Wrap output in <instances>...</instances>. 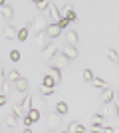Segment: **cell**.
Segmentation results:
<instances>
[{
	"label": "cell",
	"mask_w": 119,
	"mask_h": 133,
	"mask_svg": "<svg viewBox=\"0 0 119 133\" xmlns=\"http://www.w3.org/2000/svg\"><path fill=\"white\" fill-rule=\"evenodd\" d=\"M48 64H50V68H54V70H64V68L69 66V60L66 56H62V54H56Z\"/></svg>",
	"instance_id": "3957f363"
},
{
	"label": "cell",
	"mask_w": 119,
	"mask_h": 133,
	"mask_svg": "<svg viewBox=\"0 0 119 133\" xmlns=\"http://www.w3.org/2000/svg\"><path fill=\"white\" fill-rule=\"evenodd\" d=\"M107 56H109V60H111V62H119V56H117L115 50H107Z\"/></svg>",
	"instance_id": "1f68e13d"
},
{
	"label": "cell",
	"mask_w": 119,
	"mask_h": 133,
	"mask_svg": "<svg viewBox=\"0 0 119 133\" xmlns=\"http://www.w3.org/2000/svg\"><path fill=\"white\" fill-rule=\"evenodd\" d=\"M64 18H66L68 22H74L75 18H78V14L74 12V8H69V6H68V8H66V16H64Z\"/></svg>",
	"instance_id": "83f0119b"
},
{
	"label": "cell",
	"mask_w": 119,
	"mask_h": 133,
	"mask_svg": "<svg viewBox=\"0 0 119 133\" xmlns=\"http://www.w3.org/2000/svg\"><path fill=\"white\" fill-rule=\"evenodd\" d=\"M32 97H34L32 94H26V95H24V101H18V103L22 105V109L26 111V113H28L30 109H34V107H32Z\"/></svg>",
	"instance_id": "5bb4252c"
},
{
	"label": "cell",
	"mask_w": 119,
	"mask_h": 133,
	"mask_svg": "<svg viewBox=\"0 0 119 133\" xmlns=\"http://www.w3.org/2000/svg\"><path fill=\"white\" fill-rule=\"evenodd\" d=\"M12 115L18 119V117H24V115H26V111L22 109V105H20V103H14V105H12Z\"/></svg>",
	"instance_id": "7402d4cb"
},
{
	"label": "cell",
	"mask_w": 119,
	"mask_h": 133,
	"mask_svg": "<svg viewBox=\"0 0 119 133\" xmlns=\"http://www.w3.org/2000/svg\"><path fill=\"white\" fill-rule=\"evenodd\" d=\"M48 44H50V40H48L46 32H38L36 34V48H38V50H44Z\"/></svg>",
	"instance_id": "30bf717a"
},
{
	"label": "cell",
	"mask_w": 119,
	"mask_h": 133,
	"mask_svg": "<svg viewBox=\"0 0 119 133\" xmlns=\"http://www.w3.org/2000/svg\"><path fill=\"white\" fill-rule=\"evenodd\" d=\"M14 89L26 95V94H28V89H30V83H28V79H26V78H20L18 82H14Z\"/></svg>",
	"instance_id": "52a82bcc"
},
{
	"label": "cell",
	"mask_w": 119,
	"mask_h": 133,
	"mask_svg": "<svg viewBox=\"0 0 119 133\" xmlns=\"http://www.w3.org/2000/svg\"><path fill=\"white\" fill-rule=\"evenodd\" d=\"M22 78V76H20V72H18V70H8V74H4V79L6 82H18V79Z\"/></svg>",
	"instance_id": "2e32d148"
},
{
	"label": "cell",
	"mask_w": 119,
	"mask_h": 133,
	"mask_svg": "<svg viewBox=\"0 0 119 133\" xmlns=\"http://www.w3.org/2000/svg\"><path fill=\"white\" fill-rule=\"evenodd\" d=\"M42 85H44V88H58L56 83H54V79L50 78V74H46V76H44V79H42Z\"/></svg>",
	"instance_id": "484cf974"
},
{
	"label": "cell",
	"mask_w": 119,
	"mask_h": 133,
	"mask_svg": "<svg viewBox=\"0 0 119 133\" xmlns=\"http://www.w3.org/2000/svg\"><path fill=\"white\" fill-rule=\"evenodd\" d=\"M44 32H46V36H48V40H56L58 36H60V32H62V30H60L56 24H48Z\"/></svg>",
	"instance_id": "9c48e42d"
},
{
	"label": "cell",
	"mask_w": 119,
	"mask_h": 133,
	"mask_svg": "<svg viewBox=\"0 0 119 133\" xmlns=\"http://www.w3.org/2000/svg\"><path fill=\"white\" fill-rule=\"evenodd\" d=\"M0 89H2V95H8V91H10V82H6V79H4Z\"/></svg>",
	"instance_id": "4dcf8cb0"
},
{
	"label": "cell",
	"mask_w": 119,
	"mask_h": 133,
	"mask_svg": "<svg viewBox=\"0 0 119 133\" xmlns=\"http://www.w3.org/2000/svg\"><path fill=\"white\" fill-rule=\"evenodd\" d=\"M68 133H87V127H85V125H81V123L72 121V123L68 125Z\"/></svg>",
	"instance_id": "4fadbf2b"
},
{
	"label": "cell",
	"mask_w": 119,
	"mask_h": 133,
	"mask_svg": "<svg viewBox=\"0 0 119 133\" xmlns=\"http://www.w3.org/2000/svg\"><path fill=\"white\" fill-rule=\"evenodd\" d=\"M78 40H79V36H78V32H75V30H68V32H66V44L68 46H78Z\"/></svg>",
	"instance_id": "8fae6325"
},
{
	"label": "cell",
	"mask_w": 119,
	"mask_h": 133,
	"mask_svg": "<svg viewBox=\"0 0 119 133\" xmlns=\"http://www.w3.org/2000/svg\"><path fill=\"white\" fill-rule=\"evenodd\" d=\"M46 26H48V20H46L44 16H38V18H32L28 22V30H32V32H44Z\"/></svg>",
	"instance_id": "6da1fadb"
},
{
	"label": "cell",
	"mask_w": 119,
	"mask_h": 133,
	"mask_svg": "<svg viewBox=\"0 0 119 133\" xmlns=\"http://www.w3.org/2000/svg\"><path fill=\"white\" fill-rule=\"evenodd\" d=\"M28 34H30V30H28V26H24V28H20L16 32V40L18 42H24V40L28 38Z\"/></svg>",
	"instance_id": "44dd1931"
},
{
	"label": "cell",
	"mask_w": 119,
	"mask_h": 133,
	"mask_svg": "<svg viewBox=\"0 0 119 133\" xmlns=\"http://www.w3.org/2000/svg\"><path fill=\"white\" fill-rule=\"evenodd\" d=\"M6 101H8V95H0V107H2V105H4V103H6Z\"/></svg>",
	"instance_id": "8d00e7d4"
},
{
	"label": "cell",
	"mask_w": 119,
	"mask_h": 133,
	"mask_svg": "<svg viewBox=\"0 0 119 133\" xmlns=\"http://www.w3.org/2000/svg\"><path fill=\"white\" fill-rule=\"evenodd\" d=\"M50 78L54 79V83H56V85H60V82H62V72H60V70H54V68H50Z\"/></svg>",
	"instance_id": "ffe728a7"
},
{
	"label": "cell",
	"mask_w": 119,
	"mask_h": 133,
	"mask_svg": "<svg viewBox=\"0 0 119 133\" xmlns=\"http://www.w3.org/2000/svg\"><path fill=\"white\" fill-rule=\"evenodd\" d=\"M89 121H91V125H103L105 117H103L101 113H91V115H89Z\"/></svg>",
	"instance_id": "ac0fdd59"
},
{
	"label": "cell",
	"mask_w": 119,
	"mask_h": 133,
	"mask_svg": "<svg viewBox=\"0 0 119 133\" xmlns=\"http://www.w3.org/2000/svg\"><path fill=\"white\" fill-rule=\"evenodd\" d=\"M22 133H32V129H30V127H24V131Z\"/></svg>",
	"instance_id": "f35d334b"
},
{
	"label": "cell",
	"mask_w": 119,
	"mask_h": 133,
	"mask_svg": "<svg viewBox=\"0 0 119 133\" xmlns=\"http://www.w3.org/2000/svg\"><path fill=\"white\" fill-rule=\"evenodd\" d=\"M58 88H44V85H40V95L42 97H46V95H52V94H56Z\"/></svg>",
	"instance_id": "cb8c5ba5"
},
{
	"label": "cell",
	"mask_w": 119,
	"mask_h": 133,
	"mask_svg": "<svg viewBox=\"0 0 119 133\" xmlns=\"http://www.w3.org/2000/svg\"><path fill=\"white\" fill-rule=\"evenodd\" d=\"M2 82H4V68L0 66V83H2Z\"/></svg>",
	"instance_id": "74e56055"
},
{
	"label": "cell",
	"mask_w": 119,
	"mask_h": 133,
	"mask_svg": "<svg viewBox=\"0 0 119 133\" xmlns=\"http://www.w3.org/2000/svg\"><path fill=\"white\" fill-rule=\"evenodd\" d=\"M40 119V111L38 109H30L26 115H24V123H26V127H30L32 123H36Z\"/></svg>",
	"instance_id": "8992f818"
},
{
	"label": "cell",
	"mask_w": 119,
	"mask_h": 133,
	"mask_svg": "<svg viewBox=\"0 0 119 133\" xmlns=\"http://www.w3.org/2000/svg\"><path fill=\"white\" fill-rule=\"evenodd\" d=\"M10 60L12 62H18V60H20V52H18V50H12L10 52Z\"/></svg>",
	"instance_id": "836d02e7"
},
{
	"label": "cell",
	"mask_w": 119,
	"mask_h": 133,
	"mask_svg": "<svg viewBox=\"0 0 119 133\" xmlns=\"http://www.w3.org/2000/svg\"><path fill=\"white\" fill-rule=\"evenodd\" d=\"M46 133H50V131H46Z\"/></svg>",
	"instance_id": "7bdbcfd3"
},
{
	"label": "cell",
	"mask_w": 119,
	"mask_h": 133,
	"mask_svg": "<svg viewBox=\"0 0 119 133\" xmlns=\"http://www.w3.org/2000/svg\"><path fill=\"white\" fill-rule=\"evenodd\" d=\"M8 133H14V131H8Z\"/></svg>",
	"instance_id": "b9f144b4"
},
{
	"label": "cell",
	"mask_w": 119,
	"mask_h": 133,
	"mask_svg": "<svg viewBox=\"0 0 119 133\" xmlns=\"http://www.w3.org/2000/svg\"><path fill=\"white\" fill-rule=\"evenodd\" d=\"M56 113L58 115H66V113H68V103H66V101H60L56 105Z\"/></svg>",
	"instance_id": "603a6c76"
},
{
	"label": "cell",
	"mask_w": 119,
	"mask_h": 133,
	"mask_svg": "<svg viewBox=\"0 0 119 133\" xmlns=\"http://www.w3.org/2000/svg\"><path fill=\"white\" fill-rule=\"evenodd\" d=\"M62 56H66V58H68V60H75V58H78L79 56V52H78V48H74V46H64L62 48Z\"/></svg>",
	"instance_id": "ba28073f"
},
{
	"label": "cell",
	"mask_w": 119,
	"mask_h": 133,
	"mask_svg": "<svg viewBox=\"0 0 119 133\" xmlns=\"http://www.w3.org/2000/svg\"><path fill=\"white\" fill-rule=\"evenodd\" d=\"M68 20H66V18H62V20H58V22H56V26L58 28H60V30H64V28H68Z\"/></svg>",
	"instance_id": "d6a6232c"
},
{
	"label": "cell",
	"mask_w": 119,
	"mask_h": 133,
	"mask_svg": "<svg viewBox=\"0 0 119 133\" xmlns=\"http://www.w3.org/2000/svg\"><path fill=\"white\" fill-rule=\"evenodd\" d=\"M103 117H109V119H115V117L119 115V111H117V103H105L103 105V113H101Z\"/></svg>",
	"instance_id": "5b68a950"
},
{
	"label": "cell",
	"mask_w": 119,
	"mask_h": 133,
	"mask_svg": "<svg viewBox=\"0 0 119 133\" xmlns=\"http://www.w3.org/2000/svg\"><path fill=\"white\" fill-rule=\"evenodd\" d=\"M101 133H115V129H113V127H107V125H103Z\"/></svg>",
	"instance_id": "d590c367"
},
{
	"label": "cell",
	"mask_w": 119,
	"mask_h": 133,
	"mask_svg": "<svg viewBox=\"0 0 119 133\" xmlns=\"http://www.w3.org/2000/svg\"><path fill=\"white\" fill-rule=\"evenodd\" d=\"M50 4H52V2H48V0H36V2H34V6L38 8V10H48Z\"/></svg>",
	"instance_id": "d4e9b609"
},
{
	"label": "cell",
	"mask_w": 119,
	"mask_h": 133,
	"mask_svg": "<svg viewBox=\"0 0 119 133\" xmlns=\"http://www.w3.org/2000/svg\"><path fill=\"white\" fill-rule=\"evenodd\" d=\"M2 16H4L6 20H12V18H14V8H12L10 4H4L2 6Z\"/></svg>",
	"instance_id": "d6986e66"
},
{
	"label": "cell",
	"mask_w": 119,
	"mask_h": 133,
	"mask_svg": "<svg viewBox=\"0 0 119 133\" xmlns=\"http://www.w3.org/2000/svg\"><path fill=\"white\" fill-rule=\"evenodd\" d=\"M0 133H4V131H2V123H0Z\"/></svg>",
	"instance_id": "ab89813d"
},
{
	"label": "cell",
	"mask_w": 119,
	"mask_h": 133,
	"mask_svg": "<svg viewBox=\"0 0 119 133\" xmlns=\"http://www.w3.org/2000/svg\"><path fill=\"white\" fill-rule=\"evenodd\" d=\"M6 125H8L10 129H14V127L18 125V119L12 115V113H8V115H6Z\"/></svg>",
	"instance_id": "4316f807"
},
{
	"label": "cell",
	"mask_w": 119,
	"mask_h": 133,
	"mask_svg": "<svg viewBox=\"0 0 119 133\" xmlns=\"http://www.w3.org/2000/svg\"><path fill=\"white\" fill-rule=\"evenodd\" d=\"M16 32L18 30L14 26H10V24L2 28V34H4V38H8V40H16Z\"/></svg>",
	"instance_id": "9a60e30c"
},
{
	"label": "cell",
	"mask_w": 119,
	"mask_h": 133,
	"mask_svg": "<svg viewBox=\"0 0 119 133\" xmlns=\"http://www.w3.org/2000/svg\"><path fill=\"white\" fill-rule=\"evenodd\" d=\"M113 97H115L113 88H105V89H103V94H101V103H103V105H105V103H111Z\"/></svg>",
	"instance_id": "7c38bea8"
},
{
	"label": "cell",
	"mask_w": 119,
	"mask_h": 133,
	"mask_svg": "<svg viewBox=\"0 0 119 133\" xmlns=\"http://www.w3.org/2000/svg\"><path fill=\"white\" fill-rule=\"evenodd\" d=\"M48 10H50V16H52V20H54V22H58V20H62V14H60V8H58L56 4H50V8H48Z\"/></svg>",
	"instance_id": "e0dca14e"
},
{
	"label": "cell",
	"mask_w": 119,
	"mask_h": 133,
	"mask_svg": "<svg viewBox=\"0 0 119 133\" xmlns=\"http://www.w3.org/2000/svg\"><path fill=\"white\" fill-rule=\"evenodd\" d=\"M91 83H93L95 88H103V89H105V88H109V85H107V82H105V79H101V78H93V79H91Z\"/></svg>",
	"instance_id": "f1b7e54d"
},
{
	"label": "cell",
	"mask_w": 119,
	"mask_h": 133,
	"mask_svg": "<svg viewBox=\"0 0 119 133\" xmlns=\"http://www.w3.org/2000/svg\"><path fill=\"white\" fill-rule=\"evenodd\" d=\"M60 133H68V131H60Z\"/></svg>",
	"instance_id": "60d3db41"
},
{
	"label": "cell",
	"mask_w": 119,
	"mask_h": 133,
	"mask_svg": "<svg viewBox=\"0 0 119 133\" xmlns=\"http://www.w3.org/2000/svg\"><path fill=\"white\" fill-rule=\"evenodd\" d=\"M81 78H83L85 82H89V83H91V79L95 78V76H93V72H91V70H87V68H85V70H83V74H81Z\"/></svg>",
	"instance_id": "f546056e"
},
{
	"label": "cell",
	"mask_w": 119,
	"mask_h": 133,
	"mask_svg": "<svg viewBox=\"0 0 119 133\" xmlns=\"http://www.w3.org/2000/svg\"><path fill=\"white\" fill-rule=\"evenodd\" d=\"M46 125H48L50 131H54V129L60 127V115H58L56 111H50V113H48V117H46Z\"/></svg>",
	"instance_id": "277c9868"
},
{
	"label": "cell",
	"mask_w": 119,
	"mask_h": 133,
	"mask_svg": "<svg viewBox=\"0 0 119 133\" xmlns=\"http://www.w3.org/2000/svg\"><path fill=\"white\" fill-rule=\"evenodd\" d=\"M101 129H103V125H89L91 133H101Z\"/></svg>",
	"instance_id": "e575fe53"
},
{
	"label": "cell",
	"mask_w": 119,
	"mask_h": 133,
	"mask_svg": "<svg viewBox=\"0 0 119 133\" xmlns=\"http://www.w3.org/2000/svg\"><path fill=\"white\" fill-rule=\"evenodd\" d=\"M58 52H60V48H58V46L54 44V42H50V44L46 46L44 50H40V60H46V62H50L52 58H54V56L58 54Z\"/></svg>",
	"instance_id": "7a4b0ae2"
}]
</instances>
